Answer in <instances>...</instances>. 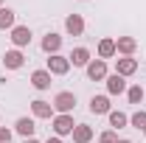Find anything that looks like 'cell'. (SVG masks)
<instances>
[{
  "label": "cell",
  "instance_id": "obj_1",
  "mask_svg": "<svg viewBox=\"0 0 146 143\" xmlns=\"http://www.w3.org/2000/svg\"><path fill=\"white\" fill-rule=\"evenodd\" d=\"M51 104H54L56 115H70L73 109H76V93H70V90H59Z\"/></svg>",
  "mask_w": 146,
  "mask_h": 143
},
{
  "label": "cell",
  "instance_id": "obj_2",
  "mask_svg": "<svg viewBox=\"0 0 146 143\" xmlns=\"http://www.w3.org/2000/svg\"><path fill=\"white\" fill-rule=\"evenodd\" d=\"M51 126H54L56 138H65V135H73L76 121H73V115H54V118H51Z\"/></svg>",
  "mask_w": 146,
  "mask_h": 143
},
{
  "label": "cell",
  "instance_id": "obj_3",
  "mask_svg": "<svg viewBox=\"0 0 146 143\" xmlns=\"http://www.w3.org/2000/svg\"><path fill=\"white\" fill-rule=\"evenodd\" d=\"M9 34H11V36H9V39H11V45L20 48V51H23V48H28V45H31V36H34L28 25H14Z\"/></svg>",
  "mask_w": 146,
  "mask_h": 143
},
{
  "label": "cell",
  "instance_id": "obj_4",
  "mask_svg": "<svg viewBox=\"0 0 146 143\" xmlns=\"http://www.w3.org/2000/svg\"><path fill=\"white\" fill-rule=\"evenodd\" d=\"M56 112H54V104L51 101H42V98H36L31 101V118L34 121H51Z\"/></svg>",
  "mask_w": 146,
  "mask_h": 143
},
{
  "label": "cell",
  "instance_id": "obj_5",
  "mask_svg": "<svg viewBox=\"0 0 146 143\" xmlns=\"http://www.w3.org/2000/svg\"><path fill=\"white\" fill-rule=\"evenodd\" d=\"M45 70L51 73V76H65V73L70 70V59L62 56V54H54V56H48V68Z\"/></svg>",
  "mask_w": 146,
  "mask_h": 143
},
{
  "label": "cell",
  "instance_id": "obj_6",
  "mask_svg": "<svg viewBox=\"0 0 146 143\" xmlns=\"http://www.w3.org/2000/svg\"><path fill=\"white\" fill-rule=\"evenodd\" d=\"M84 70H87V79H90V81H104V79L110 76L104 59H90V65H87Z\"/></svg>",
  "mask_w": 146,
  "mask_h": 143
},
{
  "label": "cell",
  "instance_id": "obj_7",
  "mask_svg": "<svg viewBox=\"0 0 146 143\" xmlns=\"http://www.w3.org/2000/svg\"><path fill=\"white\" fill-rule=\"evenodd\" d=\"M115 73L118 76H135L138 73V59L135 56H121V59H115Z\"/></svg>",
  "mask_w": 146,
  "mask_h": 143
},
{
  "label": "cell",
  "instance_id": "obj_8",
  "mask_svg": "<svg viewBox=\"0 0 146 143\" xmlns=\"http://www.w3.org/2000/svg\"><path fill=\"white\" fill-rule=\"evenodd\" d=\"M68 59H70V68H87L93 56H90V48L79 45V48H73V51H70V56H68Z\"/></svg>",
  "mask_w": 146,
  "mask_h": 143
},
{
  "label": "cell",
  "instance_id": "obj_9",
  "mask_svg": "<svg viewBox=\"0 0 146 143\" xmlns=\"http://www.w3.org/2000/svg\"><path fill=\"white\" fill-rule=\"evenodd\" d=\"M104 84H107V95H121V93H127V79L118 76V73H110L107 79H104Z\"/></svg>",
  "mask_w": 146,
  "mask_h": 143
},
{
  "label": "cell",
  "instance_id": "obj_10",
  "mask_svg": "<svg viewBox=\"0 0 146 143\" xmlns=\"http://www.w3.org/2000/svg\"><path fill=\"white\" fill-rule=\"evenodd\" d=\"M3 65H6V70H20L23 65H25V56L20 48H11V51H6L3 54Z\"/></svg>",
  "mask_w": 146,
  "mask_h": 143
},
{
  "label": "cell",
  "instance_id": "obj_11",
  "mask_svg": "<svg viewBox=\"0 0 146 143\" xmlns=\"http://www.w3.org/2000/svg\"><path fill=\"white\" fill-rule=\"evenodd\" d=\"M42 51L48 56H54L62 51V34H56V31H48V34L42 36Z\"/></svg>",
  "mask_w": 146,
  "mask_h": 143
},
{
  "label": "cell",
  "instance_id": "obj_12",
  "mask_svg": "<svg viewBox=\"0 0 146 143\" xmlns=\"http://www.w3.org/2000/svg\"><path fill=\"white\" fill-rule=\"evenodd\" d=\"M14 132H17V135H23V138H34L36 121H34V118H28V115H23V118H17V121H14Z\"/></svg>",
  "mask_w": 146,
  "mask_h": 143
},
{
  "label": "cell",
  "instance_id": "obj_13",
  "mask_svg": "<svg viewBox=\"0 0 146 143\" xmlns=\"http://www.w3.org/2000/svg\"><path fill=\"white\" fill-rule=\"evenodd\" d=\"M65 31L70 36H82L84 34V17L82 14H68L65 17Z\"/></svg>",
  "mask_w": 146,
  "mask_h": 143
},
{
  "label": "cell",
  "instance_id": "obj_14",
  "mask_svg": "<svg viewBox=\"0 0 146 143\" xmlns=\"http://www.w3.org/2000/svg\"><path fill=\"white\" fill-rule=\"evenodd\" d=\"M96 51H98V59H104V62L112 59V56H118V48H115V39H112V36L98 39V48H96Z\"/></svg>",
  "mask_w": 146,
  "mask_h": 143
},
{
  "label": "cell",
  "instance_id": "obj_15",
  "mask_svg": "<svg viewBox=\"0 0 146 143\" xmlns=\"http://www.w3.org/2000/svg\"><path fill=\"white\" fill-rule=\"evenodd\" d=\"M115 48H118V56H132L138 51V39L135 36H118L115 39Z\"/></svg>",
  "mask_w": 146,
  "mask_h": 143
},
{
  "label": "cell",
  "instance_id": "obj_16",
  "mask_svg": "<svg viewBox=\"0 0 146 143\" xmlns=\"http://www.w3.org/2000/svg\"><path fill=\"white\" fill-rule=\"evenodd\" d=\"M51 79H54L51 73L45 70V68H39V70L31 73V87H34V90H48V87H51Z\"/></svg>",
  "mask_w": 146,
  "mask_h": 143
},
{
  "label": "cell",
  "instance_id": "obj_17",
  "mask_svg": "<svg viewBox=\"0 0 146 143\" xmlns=\"http://www.w3.org/2000/svg\"><path fill=\"white\" fill-rule=\"evenodd\" d=\"M110 95H93L90 98V112L93 115H110Z\"/></svg>",
  "mask_w": 146,
  "mask_h": 143
},
{
  "label": "cell",
  "instance_id": "obj_18",
  "mask_svg": "<svg viewBox=\"0 0 146 143\" xmlns=\"http://www.w3.org/2000/svg\"><path fill=\"white\" fill-rule=\"evenodd\" d=\"M93 138H96V132H93L90 124H76V129H73V143H90Z\"/></svg>",
  "mask_w": 146,
  "mask_h": 143
},
{
  "label": "cell",
  "instance_id": "obj_19",
  "mask_svg": "<svg viewBox=\"0 0 146 143\" xmlns=\"http://www.w3.org/2000/svg\"><path fill=\"white\" fill-rule=\"evenodd\" d=\"M14 25H17V14H14V9L3 6V9H0V31H11Z\"/></svg>",
  "mask_w": 146,
  "mask_h": 143
},
{
  "label": "cell",
  "instance_id": "obj_20",
  "mask_svg": "<svg viewBox=\"0 0 146 143\" xmlns=\"http://www.w3.org/2000/svg\"><path fill=\"white\" fill-rule=\"evenodd\" d=\"M110 126H112V129H124V126L129 124V115L127 112H121V109H110Z\"/></svg>",
  "mask_w": 146,
  "mask_h": 143
},
{
  "label": "cell",
  "instance_id": "obj_21",
  "mask_svg": "<svg viewBox=\"0 0 146 143\" xmlns=\"http://www.w3.org/2000/svg\"><path fill=\"white\" fill-rule=\"evenodd\" d=\"M127 98H129V104H141L146 98V90L141 84H132V87H127Z\"/></svg>",
  "mask_w": 146,
  "mask_h": 143
},
{
  "label": "cell",
  "instance_id": "obj_22",
  "mask_svg": "<svg viewBox=\"0 0 146 143\" xmlns=\"http://www.w3.org/2000/svg\"><path fill=\"white\" fill-rule=\"evenodd\" d=\"M129 124L135 129H146V109H138L135 115H129Z\"/></svg>",
  "mask_w": 146,
  "mask_h": 143
},
{
  "label": "cell",
  "instance_id": "obj_23",
  "mask_svg": "<svg viewBox=\"0 0 146 143\" xmlns=\"http://www.w3.org/2000/svg\"><path fill=\"white\" fill-rule=\"evenodd\" d=\"M121 138L115 135V129H104L101 135H98V143H118Z\"/></svg>",
  "mask_w": 146,
  "mask_h": 143
},
{
  "label": "cell",
  "instance_id": "obj_24",
  "mask_svg": "<svg viewBox=\"0 0 146 143\" xmlns=\"http://www.w3.org/2000/svg\"><path fill=\"white\" fill-rule=\"evenodd\" d=\"M14 138V129H6V126H0V143H11Z\"/></svg>",
  "mask_w": 146,
  "mask_h": 143
},
{
  "label": "cell",
  "instance_id": "obj_25",
  "mask_svg": "<svg viewBox=\"0 0 146 143\" xmlns=\"http://www.w3.org/2000/svg\"><path fill=\"white\" fill-rule=\"evenodd\" d=\"M45 143H62V138H56V135H54V138H48Z\"/></svg>",
  "mask_w": 146,
  "mask_h": 143
},
{
  "label": "cell",
  "instance_id": "obj_26",
  "mask_svg": "<svg viewBox=\"0 0 146 143\" xmlns=\"http://www.w3.org/2000/svg\"><path fill=\"white\" fill-rule=\"evenodd\" d=\"M23 143H39V140H36V138H25Z\"/></svg>",
  "mask_w": 146,
  "mask_h": 143
},
{
  "label": "cell",
  "instance_id": "obj_27",
  "mask_svg": "<svg viewBox=\"0 0 146 143\" xmlns=\"http://www.w3.org/2000/svg\"><path fill=\"white\" fill-rule=\"evenodd\" d=\"M118 143H132V140H127V138H121V140H118Z\"/></svg>",
  "mask_w": 146,
  "mask_h": 143
},
{
  "label": "cell",
  "instance_id": "obj_28",
  "mask_svg": "<svg viewBox=\"0 0 146 143\" xmlns=\"http://www.w3.org/2000/svg\"><path fill=\"white\" fill-rule=\"evenodd\" d=\"M0 9H3V0H0Z\"/></svg>",
  "mask_w": 146,
  "mask_h": 143
},
{
  "label": "cell",
  "instance_id": "obj_29",
  "mask_svg": "<svg viewBox=\"0 0 146 143\" xmlns=\"http://www.w3.org/2000/svg\"><path fill=\"white\" fill-rule=\"evenodd\" d=\"M82 3H87V0H82Z\"/></svg>",
  "mask_w": 146,
  "mask_h": 143
},
{
  "label": "cell",
  "instance_id": "obj_30",
  "mask_svg": "<svg viewBox=\"0 0 146 143\" xmlns=\"http://www.w3.org/2000/svg\"><path fill=\"white\" fill-rule=\"evenodd\" d=\"M143 135H146V129H143Z\"/></svg>",
  "mask_w": 146,
  "mask_h": 143
}]
</instances>
